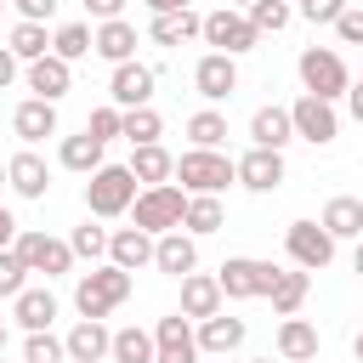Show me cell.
Instances as JSON below:
<instances>
[{
  "mask_svg": "<svg viewBox=\"0 0 363 363\" xmlns=\"http://www.w3.org/2000/svg\"><path fill=\"white\" fill-rule=\"evenodd\" d=\"M159 136H164V119H159L153 102H147V108H125V142H130V147L159 142Z\"/></svg>",
  "mask_w": 363,
  "mask_h": 363,
  "instance_id": "cell-37",
  "label": "cell"
},
{
  "mask_svg": "<svg viewBox=\"0 0 363 363\" xmlns=\"http://www.w3.org/2000/svg\"><path fill=\"white\" fill-rule=\"evenodd\" d=\"M23 363H68V346L51 335V329H34L23 340Z\"/></svg>",
  "mask_w": 363,
  "mask_h": 363,
  "instance_id": "cell-39",
  "label": "cell"
},
{
  "mask_svg": "<svg viewBox=\"0 0 363 363\" xmlns=\"http://www.w3.org/2000/svg\"><path fill=\"white\" fill-rule=\"evenodd\" d=\"M272 346H278L284 363H306V357H318V323H306V318H284L278 335H272Z\"/></svg>",
  "mask_w": 363,
  "mask_h": 363,
  "instance_id": "cell-29",
  "label": "cell"
},
{
  "mask_svg": "<svg viewBox=\"0 0 363 363\" xmlns=\"http://www.w3.org/2000/svg\"><path fill=\"white\" fill-rule=\"evenodd\" d=\"M11 136H17L23 147H40L45 136H57V102H45V96H23V102L11 108Z\"/></svg>",
  "mask_w": 363,
  "mask_h": 363,
  "instance_id": "cell-16",
  "label": "cell"
},
{
  "mask_svg": "<svg viewBox=\"0 0 363 363\" xmlns=\"http://www.w3.org/2000/svg\"><path fill=\"white\" fill-rule=\"evenodd\" d=\"M204 352H199V323L176 306V312H164L159 323H153V363H199Z\"/></svg>",
  "mask_w": 363,
  "mask_h": 363,
  "instance_id": "cell-9",
  "label": "cell"
},
{
  "mask_svg": "<svg viewBox=\"0 0 363 363\" xmlns=\"http://www.w3.org/2000/svg\"><path fill=\"white\" fill-rule=\"evenodd\" d=\"M11 250L28 261V272H45V278H62V272H74V261H79L68 238H51V233H40V227H23Z\"/></svg>",
  "mask_w": 363,
  "mask_h": 363,
  "instance_id": "cell-7",
  "label": "cell"
},
{
  "mask_svg": "<svg viewBox=\"0 0 363 363\" xmlns=\"http://www.w3.org/2000/svg\"><path fill=\"white\" fill-rule=\"evenodd\" d=\"M352 272L363 278V238H357V250H352Z\"/></svg>",
  "mask_w": 363,
  "mask_h": 363,
  "instance_id": "cell-51",
  "label": "cell"
},
{
  "mask_svg": "<svg viewBox=\"0 0 363 363\" xmlns=\"http://www.w3.org/2000/svg\"><path fill=\"white\" fill-rule=\"evenodd\" d=\"M216 278H221V295H227V301H267L278 267H272V261H255V255H227Z\"/></svg>",
  "mask_w": 363,
  "mask_h": 363,
  "instance_id": "cell-8",
  "label": "cell"
},
{
  "mask_svg": "<svg viewBox=\"0 0 363 363\" xmlns=\"http://www.w3.org/2000/svg\"><path fill=\"white\" fill-rule=\"evenodd\" d=\"M153 267H159L164 278H187V272H199V238H193L187 227L159 233V238H153Z\"/></svg>",
  "mask_w": 363,
  "mask_h": 363,
  "instance_id": "cell-14",
  "label": "cell"
},
{
  "mask_svg": "<svg viewBox=\"0 0 363 363\" xmlns=\"http://www.w3.org/2000/svg\"><path fill=\"white\" fill-rule=\"evenodd\" d=\"M176 182L187 193H227L238 182V159H227L221 147H187L176 159Z\"/></svg>",
  "mask_w": 363,
  "mask_h": 363,
  "instance_id": "cell-3",
  "label": "cell"
},
{
  "mask_svg": "<svg viewBox=\"0 0 363 363\" xmlns=\"http://www.w3.org/2000/svg\"><path fill=\"white\" fill-rule=\"evenodd\" d=\"M6 182H11L17 199H45V193H51V164H45L34 147H17V153L6 159Z\"/></svg>",
  "mask_w": 363,
  "mask_h": 363,
  "instance_id": "cell-18",
  "label": "cell"
},
{
  "mask_svg": "<svg viewBox=\"0 0 363 363\" xmlns=\"http://www.w3.org/2000/svg\"><path fill=\"white\" fill-rule=\"evenodd\" d=\"M306 295H312V272H306V267H278V278H272V289H267L272 318H295V312L306 306Z\"/></svg>",
  "mask_w": 363,
  "mask_h": 363,
  "instance_id": "cell-21",
  "label": "cell"
},
{
  "mask_svg": "<svg viewBox=\"0 0 363 363\" xmlns=\"http://www.w3.org/2000/svg\"><path fill=\"white\" fill-rule=\"evenodd\" d=\"M187 142H193V147H221V142H227V113H221V108H199V113L187 119Z\"/></svg>",
  "mask_w": 363,
  "mask_h": 363,
  "instance_id": "cell-36",
  "label": "cell"
},
{
  "mask_svg": "<svg viewBox=\"0 0 363 363\" xmlns=\"http://www.w3.org/2000/svg\"><path fill=\"white\" fill-rule=\"evenodd\" d=\"M340 102H346V113H352V119H357V125H363V79H352V85H346V96H340Z\"/></svg>",
  "mask_w": 363,
  "mask_h": 363,
  "instance_id": "cell-48",
  "label": "cell"
},
{
  "mask_svg": "<svg viewBox=\"0 0 363 363\" xmlns=\"http://www.w3.org/2000/svg\"><path fill=\"white\" fill-rule=\"evenodd\" d=\"M233 6H238V11H250V6H255V0H233Z\"/></svg>",
  "mask_w": 363,
  "mask_h": 363,
  "instance_id": "cell-54",
  "label": "cell"
},
{
  "mask_svg": "<svg viewBox=\"0 0 363 363\" xmlns=\"http://www.w3.org/2000/svg\"><path fill=\"white\" fill-rule=\"evenodd\" d=\"M335 34H340V45H363V11L346 6V11L335 17Z\"/></svg>",
  "mask_w": 363,
  "mask_h": 363,
  "instance_id": "cell-44",
  "label": "cell"
},
{
  "mask_svg": "<svg viewBox=\"0 0 363 363\" xmlns=\"http://www.w3.org/2000/svg\"><path fill=\"white\" fill-rule=\"evenodd\" d=\"M51 51H57L62 62H79V57L96 51V28H91V23H57V28H51Z\"/></svg>",
  "mask_w": 363,
  "mask_h": 363,
  "instance_id": "cell-33",
  "label": "cell"
},
{
  "mask_svg": "<svg viewBox=\"0 0 363 363\" xmlns=\"http://www.w3.org/2000/svg\"><path fill=\"white\" fill-rule=\"evenodd\" d=\"M136 193H142V182L130 176V164H96V170L85 176V216H96V221L130 216Z\"/></svg>",
  "mask_w": 363,
  "mask_h": 363,
  "instance_id": "cell-2",
  "label": "cell"
},
{
  "mask_svg": "<svg viewBox=\"0 0 363 363\" xmlns=\"http://www.w3.org/2000/svg\"><path fill=\"white\" fill-rule=\"evenodd\" d=\"M130 289H136V272H125V267H113V261H96V267L79 272V284H74V312H79V318H108L113 306L130 301Z\"/></svg>",
  "mask_w": 363,
  "mask_h": 363,
  "instance_id": "cell-1",
  "label": "cell"
},
{
  "mask_svg": "<svg viewBox=\"0 0 363 363\" xmlns=\"http://www.w3.org/2000/svg\"><path fill=\"white\" fill-rule=\"evenodd\" d=\"M130 176H136L142 187L176 182V153H170L164 142H142V147H130Z\"/></svg>",
  "mask_w": 363,
  "mask_h": 363,
  "instance_id": "cell-25",
  "label": "cell"
},
{
  "mask_svg": "<svg viewBox=\"0 0 363 363\" xmlns=\"http://www.w3.org/2000/svg\"><path fill=\"white\" fill-rule=\"evenodd\" d=\"M244 335H250V323H244V318H227V312H216V318H204V323H199V352L233 357V352L244 346Z\"/></svg>",
  "mask_w": 363,
  "mask_h": 363,
  "instance_id": "cell-26",
  "label": "cell"
},
{
  "mask_svg": "<svg viewBox=\"0 0 363 363\" xmlns=\"http://www.w3.org/2000/svg\"><path fill=\"white\" fill-rule=\"evenodd\" d=\"M0 187H11V182H6V164H0Z\"/></svg>",
  "mask_w": 363,
  "mask_h": 363,
  "instance_id": "cell-56",
  "label": "cell"
},
{
  "mask_svg": "<svg viewBox=\"0 0 363 363\" xmlns=\"http://www.w3.org/2000/svg\"><path fill=\"white\" fill-rule=\"evenodd\" d=\"M153 85H159V68L153 62H119L113 74H108V102L113 108H147L153 102Z\"/></svg>",
  "mask_w": 363,
  "mask_h": 363,
  "instance_id": "cell-12",
  "label": "cell"
},
{
  "mask_svg": "<svg viewBox=\"0 0 363 363\" xmlns=\"http://www.w3.org/2000/svg\"><path fill=\"white\" fill-rule=\"evenodd\" d=\"M17 74H23L17 51H11V45H0V91H11V85H17Z\"/></svg>",
  "mask_w": 363,
  "mask_h": 363,
  "instance_id": "cell-46",
  "label": "cell"
},
{
  "mask_svg": "<svg viewBox=\"0 0 363 363\" xmlns=\"http://www.w3.org/2000/svg\"><path fill=\"white\" fill-rule=\"evenodd\" d=\"M0 6H6V0H0Z\"/></svg>",
  "mask_w": 363,
  "mask_h": 363,
  "instance_id": "cell-60",
  "label": "cell"
},
{
  "mask_svg": "<svg viewBox=\"0 0 363 363\" xmlns=\"http://www.w3.org/2000/svg\"><path fill=\"white\" fill-rule=\"evenodd\" d=\"M193 91H199L204 102H227V96L238 91V57H227V51H204V57L193 62Z\"/></svg>",
  "mask_w": 363,
  "mask_h": 363,
  "instance_id": "cell-13",
  "label": "cell"
},
{
  "mask_svg": "<svg viewBox=\"0 0 363 363\" xmlns=\"http://www.w3.org/2000/svg\"><path fill=\"white\" fill-rule=\"evenodd\" d=\"M329 233H335V244L340 238H363V199H352V193H335L329 204H323V216H318Z\"/></svg>",
  "mask_w": 363,
  "mask_h": 363,
  "instance_id": "cell-32",
  "label": "cell"
},
{
  "mask_svg": "<svg viewBox=\"0 0 363 363\" xmlns=\"http://www.w3.org/2000/svg\"><path fill=\"white\" fill-rule=\"evenodd\" d=\"M23 85H28L34 96H45V102H62L68 85H74V62H62L57 51H45V57L23 62Z\"/></svg>",
  "mask_w": 363,
  "mask_h": 363,
  "instance_id": "cell-15",
  "label": "cell"
},
{
  "mask_svg": "<svg viewBox=\"0 0 363 363\" xmlns=\"http://www.w3.org/2000/svg\"><path fill=\"white\" fill-rule=\"evenodd\" d=\"M11 318L23 323V335L51 329V323H57V295H51V289H23V295L11 301Z\"/></svg>",
  "mask_w": 363,
  "mask_h": 363,
  "instance_id": "cell-31",
  "label": "cell"
},
{
  "mask_svg": "<svg viewBox=\"0 0 363 363\" xmlns=\"http://www.w3.org/2000/svg\"><path fill=\"white\" fill-rule=\"evenodd\" d=\"M6 45L17 51V62H34V57H45V51H51V34H45V23L17 17V23H11V34H6Z\"/></svg>",
  "mask_w": 363,
  "mask_h": 363,
  "instance_id": "cell-35",
  "label": "cell"
},
{
  "mask_svg": "<svg viewBox=\"0 0 363 363\" xmlns=\"http://www.w3.org/2000/svg\"><path fill=\"white\" fill-rule=\"evenodd\" d=\"M28 289V261L17 250H0V301H17Z\"/></svg>",
  "mask_w": 363,
  "mask_h": 363,
  "instance_id": "cell-40",
  "label": "cell"
},
{
  "mask_svg": "<svg viewBox=\"0 0 363 363\" xmlns=\"http://www.w3.org/2000/svg\"><path fill=\"white\" fill-rule=\"evenodd\" d=\"M295 74H301V91L329 96V102H340L346 85H352V74H346V62H340L335 45H306V51L295 57Z\"/></svg>",
  "mask_w": 363,
  "mask_h": 363,
  "instance_id": "cell-4",
  "label": "cell"
},
{
  "mask_svg": "<svg viewBox=\"0 0 363 363\" xmlns=\"http://www.w3.org/2000/svg\"><path fill=\"white\" fill-rule=\"evenodd\" d=\"M289 6H295V0H289Z\"/></svg>",
  "mask_w": 363,
  "mask_h": 363,
  "instance_id": "cell-59",
  "label": "cell"
},
{
  "mask_svg": "<svg viewBox=\"0 0 363 363\" xmlns=\"http://www.w3.org/2000/svg\"><path fill=\"white\" fill-rule=\"evenodd\" d=\"M108 363H153V329H142V323L113 329V352H108Z\"/></svg>",
  "mask_w": 363,
  "mask_h": 363,
  "instance_id": "cell-34",
  "label": "cell"
},
{
  "mask_svg": "<svg viewBox=\"0 0 363 363\" xmlns=\"http://www.w3.org/2000/svg\"><path fill=\"white\" fill-rule=\"evenodd\" d=\"M79 6H85L96 23H108V17H119V11H125V0H79Z\"/></svg>",
  "mask_w": 363,
  "mask_h": 363,
  "instance_id": "cell-47",
  "label": "cell"
},
{
  "mask_svg": "<svg viewBox=\"0 0 363 363\" xmlns=\"http://www.w3.org/2000/svg\"><path fill=\"white\" fill-rule=\"evenodd\" d=\"M85 130H91L96 142H113V136H125V108H113V102H102V108H91V119H85Z\"/></svg>",
  "mask_w": 363,
  "mask_h": 363,
  "instance_id": "cell-42",
  "label": "cell"
},
{
  "mask_svg": "<svg viewBox=\"0 0 363 363\" xmlns=\"http://www.w3.org/2000/svg\"><path fill=\"white\" fill-rule=\"evenodd\" d=\"M108 261H113V267H125V272L153 267V233H142L136 221H130V227H119V233L108 238Z\"/></svg>",
  "mask_w": 363,
  "mask_h": 363,
  "instance_id": "cell-23",
  "label": "cell"
},
{
  "mask_svg": "<svg viewBox=\"0 0 363 363\" xmlns=\"http://www.w3.org/2000/svg\"><path fill=\"white\" fill-rule=\"evenodd\" d=\"M182 216H187V187H176V182H159V187H142L136 193V204H130V221L142 227V233H170V227H182Z\"/></svg>",
  "mask_w": 363,
  "mask_h": 363,
  "instance_id": "cell-5",
  "label": "cell"
},
{
  "mask_svg": "<svg viewBox=\"0 0 363 363\" xmlns=\"http://www.w3.org/2000/svg\"><path fill=\"white\" fill-rule=\"evenodd\" d=\"M62 346H68V363H102V357L113 352V329H108L102 318H79V323L62 335Z\"/></svg>",
  "mask_w": 363,
  "mask_h": 363,
  "instance_id": "cell-19",
  "label": "cell"
},
{
  "mask_svg": "<svg viewBox=\"0 0 363 363\" xmlns=\"http://www.w3.org/2000/svg\"><path fill=\"white\" fill-rule=\"evenodd\" d=\"M295 11H301L306 23H323V28H335V17L346 11V0H295Z\"/></svg>",
  "mask_w": 363,
  "mask_h": 363,
  "instance_id": "cell-43",
  "label": "cell"
},
{
  "mask_svg": "<svg viewBox=\"0 0 363 363\" xmlns=\"http://www.w3.org/2000/svg\"><path fill=\"white\" fill-rule=\"evenodd\" d=\"M289 119H295V136H301V142H312V147H329V142L340 136V113H335V102H329V96L301 91V96L289 102Z\"/></svg>",
  "mask_w": 363,
  "mask_h": 363,
  "instance_id": "cell-10",
  "label": "cell"
},
{
  "mask_svg": "<svg viewBox=\"0 0 363 363\" xmlns=\"http://www.w3.org/2000/svg\"><path fill=\"white\" fill-rule=\"evenodd\" d=\"M289 17H295V6H289V0H255V6H250V23H255L261 34L289 28Z\"/></svg>",
  "mask_w": 363,
  "mask_h": 363,
  "instance_id": "cell-41",
  "label": "cell"
},
{
  "mask_svg": "<svg viewBox=\"0 0 363 363\" xmlns=\"http://www.w3.org/2000/svg\"><path fill=\"white\" fill-rule=\"evenodd\" d=\"M306 363H318V357H306Z\"/></svg>",
  "mask_w": 363,
  "mask_h": 363,
  "instance_id": "cell-57",
  "label": "cell"
},
{
  "mask_svg": "<svg viewBox=\"0 0 363 363\" xmlns=\"http://www.w3.org/2000/svg\"><path fill=\"white\" fill-rule=\"evenodd\" d=\"M0 352H6V323H0Z\"/></svg>",
  "mask_w": 363,
  "mask_h": 363,
  "instance_id": "cell-55",
  "label": "cell"
},
{
  "mask_svg": "<svg viewBox=\"0 0 363 363\" xmlns=\"http://www.w3.org/2000/svg\"><path fill=\"white\" fill-rule=\"evenodd\" d=\"M182 227H187L193 238H210V233H221V227H227L221 193H187V216H182Z\"/></svg>",
  "mask_w": 363,
  "mask_h": 363,
  "instance_id": "cell-30",
  "label": "cell"
},
{
  "mask_svg": "<svg viewBox=\"0 0 363 363\" xmlns=\"http://www.w3.org/2000/svg\"><path fill=\"white\" fill-rule=\"evenodd\" d=\"M57 164H62V170H74V176H91L96 164H108V142H96L91 130L62 136V142H57Z\"/></svg>",
  "mask_w": 363,
  "mask_h": 363,
  "instance_id": "cell-24",
  "label": "cell"
},
{
  "mask_svg": "<svg viewBox=\"0 0 363 363\" xmlns=\"http://www.w3.org/2000/svg\"><path fill=\"white\" fill-rule=\"evenodd\" d=\"M221 301H227V295H221V278H216V272H187V278H182V312H187L193 323L216 318Z\"/></svg>",
  "mask_w": 363,
  "mask_h": 363,
  "instance_id": "cell-22",
  "label": "cell"
},
{
  "mask_svg": "<svg viewBox=\"0 0 363 363\" xmlns=\"http://www.w3.org/2000/svg\"><path fill=\"white\" fill-rule=\"evenodd\" d=\"M204 34V17L187 6V11H159L153 23H147V40L153 45H187V40H199Z\"/></svg>",
  "mask_w": 363,
  "mask_h": 363,
  "instance_id": "cell-27",
  "label": "cell"
},
{
  "mask_svg": "<svg viewBox=\"0 0 363 363\" xmlns=\"http://www.w3.org/2000/svg\"><path fill=\"white\" fill-rule=\"evenodd\" d=\"M210 51H227V57H244V51H255L261 45V28L250 23V11H238V6H221V11H210L204 17V34H199Z\"/></svg>",
  "mask_w": 363,
  "mask_h": 363,
  "instance_id": "cell-6",
  "label": "cell"
},
{
  "mask_svg": "<svg viewBox=\"0 0 363 363\" xmlns=\"http://www.w3.org/2000/svg\"><path fill=\"white\" fill-rule=\"evenodd\" d=\"M0 363H6V352H0Z\"/></svg>",
  "mask_w": 363,
  "mask_h": 363,
  "instance_id": "cell-58",
  "label": "cell"
},
{
  "mask_svg": "<svg viewBox=\"0 0 363 363\" xmlns=\"http://www.w3.org/2000/svg\"><path fill=\"white\" fill-rule=\"evenodd\" d=\"M284 250H289L295 267L323 272V267L335 261V233H329L323 221H289V227H284Z\"/></svg>",
  "mask_w": 363,
  "mask_h": 363,
  "instance_id": "cell-11",
  "label": "cell"
},
{
  "mask_svg": "<svg viewBox=\"0 0 363 363\" xmlns=\"http://www.w3.org/2000/svg\"><path fill=\"white\" fill-rule=\"evenodd\" d=\"M136 40H142V34H136V23H125V17L96 23V57H102V62H113V68L136 57Z\"/></svg>",
  "mask_w": 363,
  "mask_h": 363,
  "instance_id": "cell-28",
  "label": "cell"
},
{
  "mask_svg": "<svg viewBox=\"0 0 363 363\" xmlns=\"http://www.w3.org/2000/svg\"><path fill=\"white\" fill-rule=\"evenodd\" d=\"M233 363H272V357H233Z\"/></svg>",
  "mask_w": 363,
  "mask_h": 363,
  "instance_id": "cell-53",
  "label": "cell"
},
{
  "mask_svg": "<svg viewBox=\"0 0 363 363\" xmlns=\"http://www.w3.org/2000/svg\"><path fill=\"white\" fill-rule=\"evenodd\" d=\"M295 142V119H289V108H278V102H267V108H255L250 113V147H289Z\"/></svg>",
  "mask_w": 363,
  "mask_h": 363,
  "instance_id": "cell-20",
  "label": "cell"
},
{
  "mask_svg": "<svg viewBox=\"0 0 363 363\" xmlns=\"http://www.w3.org/2000/svg\"><path fill=\"white\" fill-rule=\"evenodd\" d=\"M142 6H147V11H153V17H159V11H187V6H193V0H142Z\"/></svg>",
  "mask_w": 363,
  "mask_h": 363,
  "instance_id": "cell-50",
  "label": "cell"
},
{
  "mask_svg": "<svg viewBox=\"0 0 363 363\" xmlns=\"http://www.w3.org/2000/svg\"><path fill=\"white\" fill-rule=\"evenodd\" d=\"M284 176H289V164H284L278 147H250L238 159V187H250V193H278Z\"/></svg>",
  "mask_w": 363,
  "mask_h": 363,
  "instance_id": "cell-17",
  "label": "cell"
},
{
  "mask_svg": "<svg viewBox=\"0 0 363 363\" xmlns=\"http://www.w3.org/2000/svg\"><path fill=\"white\" fill-rule=\"evenodd\" d=\"M108 238H113V233H108V227H91V221L68 233L74 255H79V261H91V267H96V261H108Z\"/></svg>",
  "mask_w": 363,
  "mask_h": 363,
  "instance_id": "cell-38",
  "label": "cell"
},
{
  "mask_svg": "<svg viewBox=\"0 0 363 363\" xmlns=\"http://www.w3.org/2000/svg\"><path fill=\"white\" fill-rule=\"evenodd\" d=\"M17 233H23V227H17V216L0 204V250H11V244H17Z\"/></svg>",
  "mask_w": 363,
  "mask_h": 363,
  "instance_id": "cell-49",
  "label": "cell"
},
{
  "mask_svg": "<svg viewBox=\"0 0 363 363\" xmlns=\"http://www.w3.org/2000/svg\"><path fill=\"white\" fill-rule=\"evenodd\" d=\"M352 357H357V363H363V329H357V335H352Z\"/></svg>",
  "mask_w": 363,
  "mask_h": 363,
  "instance_id": "cell-52",
  "label": "cell"
},
{
  "mask_svg": "<svg viewBox=\"0 0 363 363\" xmlns=\"http://www.w3.org/2000/svg\"><path fill=\"white\" fill-rule=\"evenodd\" d=\"M17 6V17H28V23H51L57 17V0H11Z\"/></svg>",
  "mask_w": 363,
  "mask_h": 363,
  "instance_id": "cell-45",
  "label": "cell"
}]
</instances>
